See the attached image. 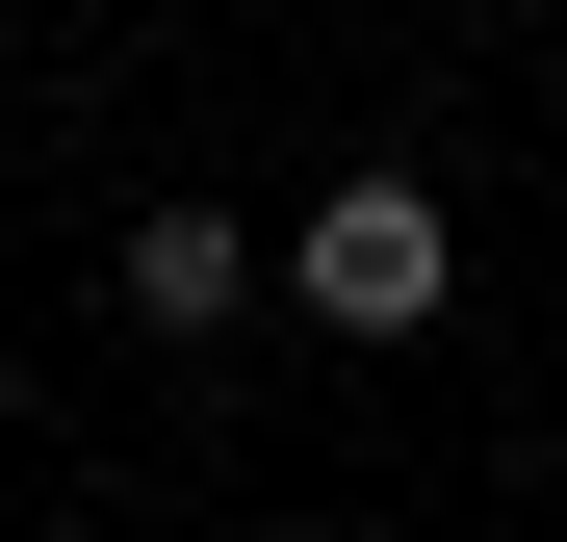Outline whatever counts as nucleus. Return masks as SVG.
<instances>
[{"label":"nucleus","mask_w":567,"mask_h":542,"mask_svg":"<svg viewBox=\"0 0 567 542\" xmlns=\"http://www.w3.org/2000/svg\"><path fill=\"white\" fill-rule=\"evenodd\" d=\"M439 285H464L439 258V181H336V207L284 233V310L310 336H439Z\"/></svg>","instance_id":"obj_1"},{"label":"nucleus","mask_w":567,"mask_h":542,"mask_svg":"<svg viewBox=\"0 0 567 542\" xmlns=\"http://www.w3.org/2000/svg\"><path fill=\"white\" fill-rule=\"evenodd\" d=\"M233 310H258L233 207H130V336H233Z\"/></svg>","instance_id":"obj_2"}]
</instances>
